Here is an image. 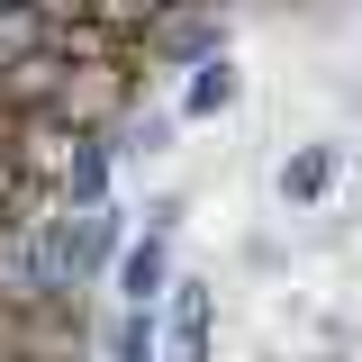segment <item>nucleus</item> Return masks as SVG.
Segmentation results:
<instances>
[{
  "instance_id": "f257e3e1",
  "label": "nucleus",
  "mask_w": 362,
  "mask_h": 362,
  "mask_svg": "<svg viewBox=\"0 0 362 362\" xmlns=\"http://www.w3.org/2000/svg\"><path fill=\"white\" fill-rule=\"evenodd\" d=\"M226 54V18L218 9H173V18H145L136 28V64H173V73H199Z\"/></svg>"
},
{
  "instance_id": "f03ea898",
  "label": "nucleus",
  "mask_w": 362,
  "mask_h": 362,
  "mask_svg": "<svg viewBox=\"0 0 362 362\" xmlns=\"http://www.w3.org/2000/svg\"><path fill=\"white\" fill-rule=\"evenodd\" d=\"M163 362H209V335H218V281H173L163 290Z\"/></svg>"
},
{
  "instance_id": "7ed1b4c3",
  "label": "nucleus",
  "mask_w": 362,
  "mask_h": 362,
  "mask_svg": "<svg viewBox=\"0 0 362 362\" xmlns=\"http://www.w3.org/2000/svg\"><path fill=\"white\" fill-rule=\"evenodd\" d=\"M163 290H173V235L145 226L127 254H118V299L127 308H163Z\"/></svg>"
},
{
  "instance_id": "20e7f679",
  "label": "nucleus",
  "mask_w": 362,
  "mask_h": 362,
  "mask_svg": "<svg viewBox=\"0 0 362 362\" xmlns=\"http://www.w3.org/2000/svg\"><path fill=\"white\" fill-rule=\"evenodd\" d=\"M335 173H344V145H299V154L272 173V190H281V209H317V199L335 190Z\"/></svg>"
},
{
  "instance_id": "39448f33",
  "label": "nucleus",
  "mask_w": 362,
  "mask_h": 362,
  "mask_svg": "<svg viewBox=\"0 0 362 362\" xmlns=\"http://www.w3.org/2000/svg\"><path fill=\"white\" fill-rule=\"evenodd\" d=\"M28 54H64V18H45V9H0V73H18Z\"/></svg>"
},
{
  "instance_id": "423d86ee",
  "label": "nucleus",
  "mask_w": 362,
  "mask_h": 362,
  "mask_svg": "<svg viewBox=\"0 0 362 362\" xmlns=\"http://www.w3.org/2000/svg\"><path fill=\"white\" fill-rule=\"evenodd\" d=\"M235 90H245V82H235V64H226V54H218V64H199V73L181 82V118H226V109H235Z\"/></svg>"
},
{
  "instance_id": "0eeeda50",
  "label": "nucleus",
  "mask_w": 362,
  "mask_h": 362,
  "mask_svg": "<svg viewBox=\"0 0 362 362\" xmlns=\"http://www.w3.org/2000/svg\"><path fill=\"white\" fill-rule=\"evenodd\" d=\"M109 362H163V326H154V308H127L118 326H109Z\"/></svg>"
}]
</instances>
